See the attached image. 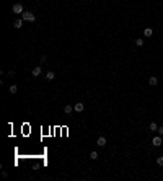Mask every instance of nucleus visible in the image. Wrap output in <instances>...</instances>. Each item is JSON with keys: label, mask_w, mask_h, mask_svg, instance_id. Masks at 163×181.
I'll list each match as a JSON object with an SVG mask.
<instances>
[{"label": "nucleus", "mask_w": 163, "mask_h": 181, "mask_svg": "<svg viewBox=\"0 0 163 181\" xmlns=\"http://www.w3.org/2000/svg\"><path fill=\"white\" fill-rule=\"evenodd\" d=\"M21 18L25 20V21H31L33 23V21H36V15L31 13V11H23L21 13Z\"/></svg>", "instance_id": "obj_1"}, {"label": "nucleus", "mask_w": 163, "mask_h": 181, "mask_svg": "<svg viewBox=\"0 0 163 181\" xmlns=\"http://www.w3.org/2000/svg\"><path fill=\"white\" fill-rule=\"evenodd\" d=\"M11 10H13V13H18L20 15V13H23V5H21V3H15Z\"/></svg>", "instance_id": "obj_2"}, {"label": "nucleus", "mask_w": 163, "mask_h": 181, "mask_svg": "<svg viewBox=\"0 0 163 181\" xmlns=\"http://www.w3.org/2000/svg\"><path fill=\"white\" fill-rule=\"evenodd\" d=\"M152 144H153V147H160L162 145V136H155L153 140H152Z\"/></svg>", "instance_id": "obj_3"}, {"label": "nucleus", "mask_w": 163, "mask_h": 181, "mask_svg": "<svg viewBox=\"0 0 163 181\" xmlns=\"http://www.w3.org/2000/svg\"><path fill=\"white\" fill-rule=\"evenodd\" d=\"M23 21H25L23 18H20V20H15V23H13V28H16V29H20V28L23 26Z\"/></svg>", "instance_id": "obj_4"}, {"label": "nucleus", "mask_w": 163, "mask_h": 181, "mask_svg": "<svg viewBox=\"0 0 163 181\" xmlns=\"http://www.w3.org/2000/svg\"><path fill=\"white\" fill-rule=\"evenodd\" d=\"M73 109H75L77 113H82V111L85 109V104H83V103H77V104L73 106Z\"/></svg>", "instance_id": "obj_5"}, {"label": "nucleus", "mask_w": 163, "mask_h": 181, "mask_svg": "<svg viewBox=\"0 0 163 181\" xmlns=\"http://www.w3.org/2000/svg\"><path fill=\"white\" fill-rule=\"evenodd\" d=\"M96 144L100 145V147H104V145H106V137L100 136V137H98V140H96Z\"/></svg>", "instance_id": "obj_6"}, {"label": "nucleus", "mask_w": 163, "mask_h": 181, "mask_svg": "<svg viewBox=\"0 0 163 181\" xmlns=\"http://www.w3.org/2000/svg\"><path fill=\"white\" fill-rule=\"evenodd\" d=\"M54 78H55V73H54V72H52V70H49V72L46 73V80H47V82H51V80H54Z\"/></svg>", "instance_id": "obj_7"}, {"label": "nucleus", "mask_w": 163, "mask_h": 181, "mask_svg": "<svg viewBox=\"0 0 163 181\" xmlns=\"http://www.w3.org/2000/svg\"><path fill=\"white\" fill-rule=\"evenodd\" d=\"M33 77H39V75H41V67H39V65H36V67H34V69H33Z\"/></svg>", "instance_id": "obj_8"}, {"label": "nucleus", "mask_w": 163, "mask_h": 181, "mask_svg": "<svg viewBox=\"0 0 163 181\" xmlns=\"http://www.w3.org/2000/svg\"><path fill=\"white\" fill-rule=\"evenodd\" d=\"M72 111H73V106H72V104H65V106H64V113H65V114H70Z\"/></svg>", "instance_id": "obj_9"}, {"label": "nucleus", "mask_w": 163, "mask_h": 181, "mask_svg": "<svg viewBox=\"0 0 163 181\" xmlns=\"http://www.w3.org/2000/svg\"><path fill=\"white\" fill-rule=\"evenodd\" d=\"M144 34H145V36H147V38H150V36H152V34H153V29H152V28H145Z\"/></svg>", "instance_id": "obj_10"}, {"label": "nucleus", "mask_w": 163, "mask_h": 181, "mask_svg": "<svg viewBox=\"0 0 163 181\" xmlns=\"http://www.w3.org/2000/svg\"><path fill=\"white\" fill-rule=\"evenodd\" d=\"M148 83H150L152 87H155V85L158 83V78H157V77H150V78H148Z\"/></svg>", "instance_id": "obj_11"}, {"label": "nucleus", "mask_w": 163, "mask_h": 181, "mask_svg": "<svg viewBox=\"0 0 163 181\" xmlns=\"http://www.w3.org/2000/svg\"><path fill=\"white\" fill-rule=\"evenodd\" d=\"M148 129H150V131H158V124H157V122H150Z\"/></svg>", "instance_id": "obj_12"}, {"label": "nucleus", "mask_w": 163, "mask_h": 181, "mask_svg": "<svg viewBox=\"0 0 163 181\" xmlns=\"http://www.w3.org/2000/svg\"><path fill=\"white\" fill-rule=\"evenodd\" d=\"M98 157H100V155H98V152H96V150H93V152L90 154V158H91V160H96Z\"/></svg>", "instance_id": "obj_13"}, {"label": "nucleus", "mask_w": 163, "mask_h": 181, "mask_svg": "<svg viewBox=\"0 0 163 181\" xmlns=\"http://www.w3.org/2000/svg\"><path fill=\"white\" fill-rule=\"evenodd\" d=\"M16 91H18V87H16V85H11V87H10V93H11V95H15Z\"/></svg>", "instance_id": "obj_14"}, {"label": "nucleus", "mask_w": 163, "mask_h": 181, "mask_svg": "<svg viewBox=\"0 0 163 181\" xmlns=\"http://www.w3.org/2000/svg\"><path fill=\"white\" fill-rule=\"evenodd\" d=\"M157 165H158V166H163V157H158V158H157Z\"/></svg>", "instance_id": "obj_15"}, {"label": "nucleus", "mask_w": 163, "mask_h": 181, "mask_svg": "<svg viewBox=\"0 0 163 181\" xmlns=\"http://www.w3.org/2000/svg\"><path fill=\"white\" fill-rule=\"evenodd\" d=\"M136 44L139 46V47H142V46H144V39H136Z\"/></svg>", "instance_id": "obj_16"}, {"label": "nucleus", "mask_w": 163, "mask_h": 181, "mask_svg": "<svg viewBox=\"0 0 163 181\" xmlns=\"http://www.w3.org/2000/svg\"><path fill=\"white\" fill-rule=\"evenodd\" d=\"M158 134H160V136H163V126L158 127Z\"/></svg>", "instance_id": "obj_17"}]
</instances>
